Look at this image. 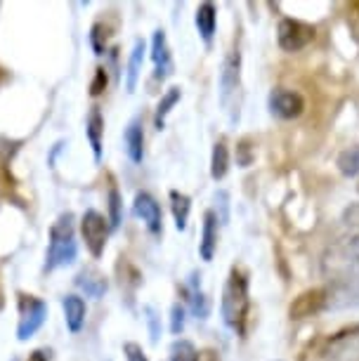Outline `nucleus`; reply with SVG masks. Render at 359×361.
I'll return each instance as SVG.
<instances>
[{
  "label": "nucleus",
  "instance_id": "1",
  "mask_svg": "<svg viewBox=\"0 0 359 361\" xmlns=\"http://www.w3.org/2000/svg\"><path fill=\"white\" fill-rule=\"evenodd\" d=\"M248 312H250V293H248V274L243 267L229 269L225 288H222L220 300V314L222 322L229 331H234L236 336H246L248 326Z\"/></svg>",
  "mask_w": 359,
  "mask_h": 361
},
{
  "label": "nucleus",
  "instance_id": "2",
  "mask_svg": "<svg viewBox=\"0 0 359 361\" xmlns=\"http://www.w3.org/2000/svg\"><path fill=\"white\" fill-rule=\"evenodd\" d=\"M78 243L76 229H73V215L62 213L52 222L50 234H47V250H45V271H55L76 262Z\"/></svg>",
  "mask_w": 359,
  "mask_h": 361
},
{
  "label": "nucleus",
  "instance_id": "3",
  "mask_svg": "<svg viewBox=\"0 0 359 361\" xmlns=\"http://www.w3.org/2000/svg\"><path fill=\"white\" fill-rule=\"evenodd\" d=\"M239 94H241V52L229 50L220 66V104L229 114V121H239Z\"/></svg>",
  "mask_w": 359,
  "mask_h": 361
},
{
  "label": "nucleus",
  "instance_id": "4",
  "mask_svg": "<svg viewBox=\"0 0 359 361\" xmlns=\"http://www.w3.org/2000/svg\"><path fill=\"white\" fill-rule=\"evenodd\" d=\"M17 310H19V322H17V340L26 343L36 333L43 329L47 322V302L43 298L33 295V293H17Z\"/></svg>",
  "mask_w": 359,
  "mask_h": 361
},
{
  "label": "nucleus",
  "instance_id": "5",
  "mask_svg": "<svg viewBox=\"0 0 359 361\" xmlns=\"http://www.w3.org/2000/svg\"><path fill=\"white\" fill-rule=\"evenodd\" d=\"M324 271L338 279H350L359 271V234L345 236L329 248L324 257Z\"/></svg>",
  "mask_w": 359,
  "mask_h": 361
},
{
  "label": "nucleus",
  "instance_id": "6",
  "mask_svg": "<svg viewBox=\"0 0 359 361\" xmlns=\"http://www.w3.org/2000/svg\"><path fill=\"white\" fill-rule=\"evenodd\" d=\"M109 234H111L109 217H104L99 210L90 208V210H85V213L80 215V238H83L87 253H90L95 260L104 255Z\"/></svg>",
  "mask_w": 359,
  "mask_h": 361
},
{
  "label": "nucleus",
  "instance_id": "7",
  "mask_svg": "<svg viewBox=\"0 0 359 361\" xmlns=\"http://www.w3.org/2000/svg\"><path fill=\"white\" fill-rule=\"evenodd\" d=\"M317 29L312 24L303 22V19H293V17H284L279 24H276V43L284 52H300L305 50L310 43L315 40Z\"/></svg>",
  "mask_w": 359,
  "mask_h": 361
},
{
  "label": "nucleus",
  "instance_id": "8",
  "mask_svg": "<svg viewBox=\"0 0 359 361\" xmlns=\"http://www.w3.org/2000/svg\"><path fill=\"white\" fill-rule=\"evenodd\" d=\"M267 109L269 116L279 121H296L305 114V97L291 87H272L267 94Z\"/></svg>",
  "mask_w": 359,
  "mask_h": 361
},
{
  "label": "nucleus",
  "instance_id": "9",
  "mask_svg": "<svg viewBox=\"0 0 359 361\" xmlns=\"http://www.w3.org/2000/svg\"><path fill=\"white\" fill-rule=\"evenodd\" d=\"M331 305V290L329 288H308L298 293L293 302L288 305V319L291 322H300V319H310L322 314Z\"/></svg>",
  "mask_w": 359,
  "mask_h": 361
},
{
  "label": "nucleus",
  "instance_id": "10",
  "mask_svg": "<svg viewBox=\"0 0 359 361\" xmlns=\"http://www.w3.org/2000/svg\"><path fill=\"white\" fill-rule=\"evenodd\" d=\"M133 213H135V217H140V220L145 222V227L152 236L164 234V210H161V203L149 192L135 194Z\"/></svg>",
  "mask_w": 359,
  "mask_h": 361
},
{
  "label": "nucleus",
  "instance_id": "11",
  "mask_svg": "<svg viewBox=\"0 0 359 361\" xmlns=\"http://www.w3.org/2000/svg\"><path fill=\"white\" fill-rule=\"evenodd\" d=\"M329 357L334 361H359V326L336 333L329 340Z\"/></svg>",
  "mask_w": 359,
  "mask_h": 361
},
{
  "label": "nucleus",
  "instance_id": "12",
  "mask_svg": "<svg viewBox=\"0 0 359 361\" xmlns=\"http://www.w3.org/2000/svg\"><path fill=\"white\" fill-rule=\"evenodd\" d=\"M152 62H154V78L157 80H166L168 76H173L175 64L164 29H157L152 36Z\"/></svg>",
  "mask_w": 359,
  "mask_h": 361
},
{
  "label": "nucleus",
  "instance_id": "13",
  "mask_svg": "<svg viewBox=\"0 0 359 361\" xmlns=\"http://www.w3.org/2000/svg\"><path fill=\"white\" fill-rule=\"evenodd\" d=\"M182 295L187 300V312L196 319H208L211 314V300L201 290V271H192L187 283L182 286Z\"/></svg>",
  "mask_w": 359,
  "mask_h": 361
},
{
  "label": "nucleus",
  "instance_id": "14",
  "mask_svg": "<svg viewBox=\"0 0 359 361\" xmlns=\"http://www.w3.org/2000/svg\"><path fill=\"white\" fill-rule=\"evenodd\" d=\"M218 236H220V220L213 210L203 213L201 224V241H199V255L203 262H211L218 253Z\"/></svg>",
  "mask_w": 359,
  "mask_h": 361
},
{
  "label": "nucleus",
  "instance_id": "15",
  "mask_svg": "<svg viewBox=\"0 0 359 361\" xmlns=\"http://www.w3.org/2000/svg\"><path fill=\"white\" fill-rule=\"evenodd\" d=\"M73 283H76V288L83 293V295L95 298V300L104 298L107 290H109V279H107L102 271H97L95 267L80 269L76 274V279H73Z\"/></svg>",
  "mask_w": 359,
  "mask_h": 361
},
{
  "label": "nucleus",
  "instance_id": "16",
  "mask_svg": "<svg viewBox=\"0 0 359 361\" xmlns=\"http://www.w3.org/2000/svg\"><path fill=\"white\" fill-rule=\"evenodd\" d=\"M62 310H64V324L69 333H80L85 326V317H87V305L85 300L78 295V293H69V295L62 298Z\"/></svg>",
  "mask_w": 359,
  "mask_h": 361
},
{
  "label": "nucleus",
  "instance_id": "17",
  "mask_svg": "<svg viewBox=\"0 0 359 361\" xmlns=\"http://www.w3.org/2000/svg\"><path fill=\"white\" fill-rule=\"evenodd\" d=\"M194 24H196V31L203 40V45L211 47L213 45V38H215V31H218V8L206 0L196 8V15H194Z\"/></svg>",
  "mask_w": 359,
  "mask_h": 361
},
{
  "label": "nucleus",
  "instance_id": "18",
  "mask_svg": "<svg viewBox=\"0 0 359 361\" xmlns=\"http://www.w3.org/2000/svg\"><path fill=\"white\" fill-rule=\"evenodd\" d=\"M85 137L90 142V149H92V159L95 163L102 161V154H104V116H102L99 106H92L87 111V118H85Z\"/></svg>",
  "mask_w": 359,
  "mask_h": 361
},
{
  "label": "nucleus",
  "instance_id": "19",
  "mask_svg": "<svg viewBox=\"0 0 359 361\" xmlns=\"http://www.w3.org/2000/svg\"><path fill=\"white\" fill-rule=\"evenodd\" d=\"M123 145H126V154L130 163L140 166L145 161V128H142V118H133L130 123L126 126L123 133Z\"/></svg>",
  "mask_w": 359,
  "mask_h": 361
},
{
  "label": "nucleus",
  "instance_id": "20",
  "mask_svg": "<svg viewBox=\"0 0 359 361\" xmlns=\"http://www.w3.org/2000/svg\"><path fill=\"white\" fill-rule=\"evenodd\" d=\"M145 57H147V43L142 38H138L133 43L130 57H128V69H126V90L135 92L142 73V66H145Z\"/></svg>",
  "mask_w": 359,
  "mask_h": 361
},
{
  "label": "nucleus",
  "instance_id": "21",
  "mask_svg": "<svg viewBox=\"0 0 359 361\" xmlns=\"http://www.w3.org/2000/svg\"><path fill=\"white\" fill-rule=\"evenodd\" d=\"M168 199H171V213L175 220V229L185 231L189 222V213H192V199H189L185 192H180V189H171Z\"/></svg>",
  "mask_w": 359,
  "mask_h": 361
},
{
  "label": "nucleus",
  "instance_id": "22",
  "mask_svg": "<svg viewBox=\"0 0 359 361\" xmlns=\"http://www.w3.org/2000/svg\"><path fill=\"white\" fill-rule=\"evenodd\" d=\"M227 173H229V147H227V140L220 137L213 145V152H211V177L215 182H220V180H225Z\"/></svg>",
  "mask_w": 359,
  "mask_h": 361
},
{
  "label": "nucleus",
  "instance_id": "23",
  "mask_svg": "<svg viewBox=\"0 0 359 361\" xmlns=\"http://www.w3.org/2000/svg\"><path fill=\"white\" fill-rule=\"evenodd\" d=\"M180 99H182V87H178V85L168 87L164 92V97H161L157 104V111H154V128H157V130H164L168 114L173 111V106L178 104Z\"/></svg>",
  "mask_w": 359,
  "mask_h": 361
},
{
  "label": "nucleus",
  "instance_id": "24",
  "mask_svg": "<svg viewBox=\"0 0 359 361\" xmlns=\"http://www.w3.org/2000/svg\"><path fill=\"white\" fill-rule=\"evenodd\" d=\"M336 168L343 177H359V145L343 149L336 159Z\"/></svg>",
  "mask_w": 359,
  "mask_h": 361
},
{
  "label": "nucleus",
  "instance_id": "25",
  "mask_svg": "<svg viewBox=\"0 0 359 361\" xmlns=\"http://www.w3.org/2000/svg\"><path fill=\"white\" fill-rule=\"evenodd\" d=\"M107 210H109V224L111 229L121 227V222H123V196H121L118 187L109 185V192H107Z\"/></svg>",
  "mask_w": 359,
  "mask_h": 361
},
{
  "label": "nucleus",
  "instance_id": "26",
  "mask_svg": "<svg viewBox=\"0 0 359 361\" xmlns=\"http://www.w3.org/2000/svg\"><path fill=\"white\" fill-rule=\"evenodd\" d=\"M168 361H201L199 350L192 340H182L178 338L168 350Z\"/></svg>",
  "mask_w": 359,
  "mask_h": 361
},
{
  "label": "nucleus",
  "instance_id": "27",
  "mask_svg": "<svg viewBox=\"0 0 359 361\" xmlns=\"http://www.w3.org/2000/svg\"><path fill=\"white\" fill-rule=\"evenodd\" d=\"M116 271H118V281H121V288H140L142 286V274H140V269L135 267L133 262H128L126 257H121L118 264H116Z\"/></svg>",
  "mask_w": 359,
  "mask_h": 361
},
{
  "label": "nucleus",
  "instance_id": "28",
  "mask_svg": "<svg viewBox=\"0 0 359 361\" xmlns=\"http://www.w3.org/2000/svg\"><path fill=\"white\" fill-rule=\"evenodd\" d=\"M109 29H107L102 22H95L90 26V36H87V40H90V47L92 52L97 54V57H102V54H107V40H109Z\"/></svg>",
  "mask_w": 359,
  "mask_h": 361
},
{
  "label": "nucleus",
  "instance_id": "29",
  "mask_svg": "<svg viewBox=\"0 0 359 361\" xmlns=\"http://www.w3.org/2000/svg\"><path fill=\"white\" fill-rule=\"evenodd\" d=\"M255 161V147H253V140L250 137H241L236 142V166L239 168H248L253 166Z\"/></svg>",
  "mask_w": 359,
  "mask_h": 361
},
{
  "label": "nucleus",
  "instance_id": "30",
  "mask_svg": "<svg viewBox=\"0 0 359 361\" xmlns=\"http://www.w3.org/2000/svg\"><path fill=\"white\" fill-rule=\"evenodd\" d=\"M187 326V307L180 302H175L171 307V333L173 336H180Z\"/></svg>",
  "mask_w": 359,
  "mask_h": 361
},
{
  "label": "nucleus",
  "instance_id": "31",
  "mask_svg": "<svg viewBox=\"0 0 359 361\" xmlns=\"http://www.w3.org/2000/svg\"><path fill=\"white\" fill-rule=\"evenodd\" d=\"M213 201H215L213 213L218 215L220 224H227L229 222V194L225 192V189H220V192H215Z\"/></svg>",
  "mask_w": 359,
  "mask_h": 361
},
{
  "label": "nucleus",
  "instance_id": "32",
  "mask_svg": "<svg viewBox=\"0 0 359 361\" xmlns=\"http://www.w3.org/2000/svg\"><path fill=\"white\" fill-rule=\"evenodd\" d=\"M145 319H147V324H149V336H152V343H159V338H161V317H159V312L152 307V305H147L145 307Z\"/></svg>",
  "mask_w": 359,
  "mask_h": 361
},
{
  "label": "nucleus",
  "instance_id": "33",
  "mask_svg": "<svg viewBox=\"0 0 359 361\" xmlns=\"http://www.w3.org/2000/svg\"><path fill=\"white\" fill-rule=\"evenodd\" d=\"M107 83H109L107 69L104 66H97V69H95V76H92V83H90V97H99V94L107 90Z\"/></svg>",
  "mask_w": 359,
  "mask_h": 361
},
{
  "label": "nucleus",
  "instance_id": "34",
  "mask_svg": "<svg viewBox=\"0 0 359 361\" xmlns=\"http://www.w3.org/2000/svg\"><path fill=\"white\" fill-rule=\"evenodd\" d=\"M343 222L352 229H359V201L350 203V206L343 210Z\"/></svg>",
  "mask_w": 359,
  "mask_h": 361
},
{
  "label": "nucleus",
  "instance_id": "35",
  "mask_svg": "<svg viewBox=\"0 0 359 361\" xmlns=\"http://www.w3.org/2000/svg\"><path fill=\"white\" fill-rule=\"evenodd\" d=\"M123 354H126V359L128 361H149L147 359V354H145V350L138 345V343H126L123 345Z\"/></svg>",
  "mask_w": 359,
  "mask_h": 361
},
{
  "label": "nucleus",
  "instance_id": "36",
  "mask_svg": "<svg viewBox=\"0 0 359 361\" xmlns=\"http://www.w3.org/2000/svg\"><path fill=\"white\" fill-rule=\"evenodd\" d=\"M26 361H52V350L50 347H38V350H33L29 354Z\"/></svg>",
  "mask_w": 359,
  "mask_h": 361
},
{
  "label": "nucleus",
  "instance_id": "37",
  "mask_svg": "<svg viewBox=\"0 0 359 361\" xmlns=\"http://www.w3.org/2000/svg\"><path fill=\"white\" fill-rule=\"evenodd\" d=\"M276 361H281V359H276Z\"/></svg>",
  "mask_w": 359,
  "mask_h": 361
}]
</instances>
